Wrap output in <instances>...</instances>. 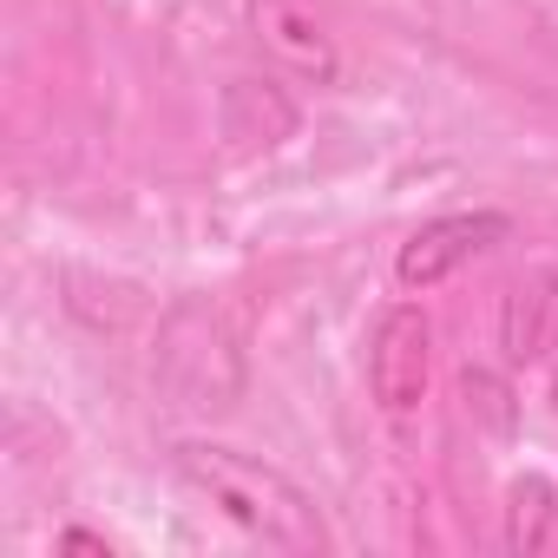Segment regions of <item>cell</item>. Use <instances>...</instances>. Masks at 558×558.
Segmentation results:
<instances>
[{
  "instance_id": "5b68a950",
  "label": "cell",
  "mask_w": 558,
  "mask_h": 558,
  "mask_svg": "<svg viewBox=\"0 0 558 558\" xmlns=\"http://www.w3.org/2000/svg\"><path fill=\"white\" fill-rule=\"evenodd\" d=\"M250 34L303 86H336L342 80V53H336V40L323 34V21L303 8V0H250Z\"/></svg>"
},
{
  "instance_id": "7a4b0ae2",
  "label": "cell",
  "mask_w": 558,
  "mask_h": 558,
  "mask_svg": "<svg viewBox=\"0 0 558 558\" xmlns=\"http://www.w3.org/2000/svg\"><path fill=\"white\" fill-rule=\"evenodd\" d=\"M151 375H158V388H165L178 408H191V414H230V408L243 401V381H250V368H243V336H236L230 310L210 303V296L171 303L165 323H158Z\"/></svg>"
},
{
  "instance_id": "52a82bcc",
  "label": "cell",
  "mask_w": 558,
  "mask_h": 558,
  "mask_svg": "<svg viewBox=\"0 0 558 558\" xmlns=\"http://www.w3.org/2000/svg\"><path fill=\"white\" fill-rule=\"evenodd\" d=\"M303 106L276 86V80H230L223 86V138L230 151H276L283 138H296Z\"/></svg>"
},
{
  "instance_id": "277c9868",
  "label": "cell",
  "mask_w": 558,
  "mask_h": 558,
  "mask_svg": "<svg viewBox=\"0 0 558 558\" xmlns=\"http://www.w3.org/2000/svg\"><path fill=\"white\" fill-rule=\"evenodd\" d=\"M506 236H512V217L506 210H453V217H434V223H421L401 243L395 276H401V290H434V283H447L460 263H473L480 250H493Z\"/></svg>"
},
{
  "instance_id": "8fae6325",
  "label": "cell",
  "mask_w": 558,
  "mask_h": 558,
  "mask_svg": "<svg viewBox=\"0 0 558 558\" xmlns=\"http://www.w3.org/2000/svg\"><path fill=\"white\" fill-rule=\"evenodd\" d=\"M551 388H558V349H551Z\"/></svg>"
},
{
  "instance_id": "ba28073f",
  "label": "cell",
  "mask_w": 558,
  "mask_h": 558,
  "mask_svg": "<svg viewBox=\"0 0 558 558\" xmlns=\"http://www.w3.org/2000/svg\"><path fill=\"white\" fill-rule=\"evenodd\" d=\"M558 545V486L545 473H525L506 486V551L532 558Z\"/></svg>"
},
{
  "instance_id": "6da1fadb",
  "label": "cell",
  "mask_w": 558,
  "mask_h": 558,
  "mask_svg": "<svg viewBox=\"0 0 558 558\" xmlns=\"http://www.w3.org/2000/svg\"><path fill=\"white\" fill-rule=\"evenodd\" d=\"M171 466H178V480L197 499H210L250 538H263L276 551H329L323 506L283 466H269V460H256L243 447H223V440H178L171 447Z\"/></svg>"
},
{
  "instance_id": "9c48e42d",
  "label": "cell",
  "mask_w": 558,
  "mask_h": 558,
  "mask_svg": "<svg viewBox=\"0 0 558 558\" xmlns=\"http://www.w3.org/2000/svg\"><path fill=\"white\" fill-rule=\"evenodd\" d=\"M460 395H466V408H473L493 434H506V427H512V395H506L493 375H480V368H473V375L460 381Z\"/></svg>"
},
{
  "instance_id": "30bf717a",
  "label": "cell",
  "mask_w": 558,
  "mask_h": 558,
  "mask_svg": "<svg viewBox=\"0 0 558 558\" xmlns=\"http://www.w3.org/2000/svg\"><path fill=\"white\" fill-rule=\"evenodd\" d=\"M60 551H93V558H112V545H106L99 532H80V525H73V532H60Z\"/></svg>"
},
{
  "instance_id": "8992f818",
  "label": "cell",
  "mask_w": 558,
  "mask_h": 558,
  "mask_svg": "<svg viewBox=\"0 0 558 558\" xmlns=\"http://www.w3.org/2000/svg\"><path fill=\"white\" fill-rule=\"evenodd\" d=\"M499 349H506V368H532V362H551L558 349V269H532L506 290L499 303Z\"/></svg>"
},
{
  "instance_id": "3957f363",
  "label": "cell",
  "mask_w": 558,
  "mask_h": 558,
  "mask_svg": "<svg viewBox=\"0 0 558 558\" xmlns=\"http://www.w3.org/2000/svg\"><path fill=\"white\" fill-rule=\"evenodd\" d=\"M427 375H434V329L414 303H395L368 336V395L381 414L401 421L427 401Z\"/></svg>"
}]
</instances>
